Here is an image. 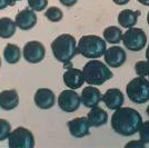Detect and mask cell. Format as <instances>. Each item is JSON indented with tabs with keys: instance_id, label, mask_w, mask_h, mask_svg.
Here are the masks:
<instances>
[{
	"instance_id": "12",
	"label": "cell",
	"mask_w": 149,
	"mask_h": 148,
	"mask_svg": "<svg viewBox=\"0 0 149 148\" xmlns=\"http://www.w3.org/2000/svg\"><path fill=\"white\" fill-rule=\"evenodd\" d=\"M35 104L40 109H50L56 104V96L52 90L48 88H39L35 94Z\"/></svg>"
},
{
	"instance_id": "25",
	"label": "cell",
	"mask_w": 149,
	"mask_h": 148,
	"mask_svg": "<svg viewBox=\"0 0 149 148\" xmlns=\"http://www.w3.org/2000/svg\"><path fill=\"white\" fill-rule=\"evenodd\" d=\"M135 71L139 77H148L149 61H138L135 65Z\"/></svg>"
},
{
	"instance_id": "6",
	"label": "cell",
	"mask_w": 149,
	"mask_h": 148,
	"mask_svg": "<svg viewBox=\"0 0 149 148\" xmlns=\"http://www.w3.org/2000/svg\"><path fill=\"white\" fill-rule=\"evenodd\" d=\"M121 41L124 46L130 51H140L147 45L146 32L140 28H128L126 32L123 34Z\"/></svg>"
},
{
	"instance_id": "23",
	"label": "cell",
	"mask_w": 149,
	"mask_h": 148,
	"mask_svg": "<svg viewBox=\"0 0 149 148\" xmlns=\"http://www.w3.org/2000/svg\"><path fill=\"white\" fill-rule=\"evenodd\" d=\"M45 16L51 22H59L63 18V13L61 11V9H59L57 7H50L45 13Z\"/></svg>"
},
{
	"instance_id": "30",
	"label": "cell",
	"mask_w": 149,
	"mask_h": 148,
	"mask_svg": "<svg viewBox=\"0 0 149 148\" xmlns=\"http://www.w3.org/2000/svg\"><path fill=\"white\" fill-rule=\"evenodd\" d=\"M59 1H60V3L63 5L65 7H72L77 3L78 0H59Z\"/></svg>"
},
{
	"instance_id": "4",
	"label": "cell",
	"mask_w": 149,
	"mask_h": 148,
	"mask_svg": "<svg viewBox=\"0 0 149 148\" xmlns=\"http://www.w3.org/2000/svg\"><path fill=\"white\" fill-rule=\"evenodd\" d=\"M106 40L96 35H87L80 38L77 45L78 54L89 59H97L105 55Z\"/></svg>"
},
{
	"instance_id": "3",
	"label": "cell",
	"mask_w": 149,
	"mask_h": 148,
	"mask_svg": "<svg viewBox=\"0 0 149 148\" xmlns=\"http://www.w3.org/2000/svg\"><path fill=\"white\" fill-rule=\"evenodd\" d=\"M85 81L91 86H100L107 80L111 79L113 74L104 62L93 59L88 61L82 69Z\"/></svg>"
},
{
	"instance_id": "17",
	"label": "cell",
	"mask_w": 149,
	"mask_h": 148,
	"mask_svg": "<svg viewBox=\"0 0 149 148\" xmlns=\"http://www.w3.org/2000/svg\"><path fill=\"white\" fill-rule=\"evenodd\" d=\"M19 105V95L17 90H3L0 93V108L3 110H13Z\"/></svg>"
},
{
	"instance_id": "13",
	"label": "cell",
	"mask_w": 149,
	"mask_h": 148,
	"mask_svg": "<svg viewBox=\"0 0 149 148\" xmlns=\"http://www.w3.org/2000/svg\"><path fill=\"white\" fill-rule=\"evenodd\" d=\"M101 100L104 101L107 108L111 110H116L123 106L125 97L124 94L118 88H110L101 96Z\"/></svg>"
},
{
	"instance_id": "24",
	"label": "cell",
	"mask_w": 149,
	"mask_h": 148,
	"mask_svg": "<svg viewBox=\"0 0 149 148\" xmlns=\"http://www.w3.org/2000/svg\"><path fill=\"white\" fill-rule=\"evenodd\" d=\"M10 133H11V126H10L9 121L0 118V142L8 139Z\"/></svg>"
},
{
	"instance_id": "21",
	"label": "cell",
	"mask_w": 149,
	"mask_h": 148,
	"mask_svg": "<svg viewBox=\"0 0 149 148\" xmlns=\"http://www.w3.org/2000/svg\"><path fill=\"white\" fill-rule=\"evenodd\" d=\"M3 58L8 64L15 65L20 60L21 58V50L17 45L8 43L3 50Z\"/></svg>"
},
{
	"instance_id": "26",
	"label": "cell",
	"mask_w": 149,
	"mask_h": 148,
	"mask_svg": "<svg viewBox=\"0 0 149 148\" xmlns=\"http://www.w3.org/2000/svg\"><path fill=\"white\" fill-rule=\"evenodd\" d=\"M28 5L33 11H42L48 6V0H28Z\"/></svg>"
},
{
	"instance_id": "33",
	"label": "cell",
	"mask_w": 149,
	"mask_h": 148,
	"mask_svg": "<svg viewBox=\"0 0 149 148\" xmlns=\"http://www.w3.org/2000/svg\"><path fill=\"white\" fill-rule=\"evenodd\" d=\"M146 59L149 61V46L147 47V50H146Z\"/></svg>"
},
{
	"instance_id": "20",
	"label": "cell",
	"mask_w": 149,
	"mask_h": 148,
	"mask_svg": "<svg viewBox=\"0 0 149 148\" xmlns=\"http://www.w3.org/2000/svg\"><path fill=\"white\" fill-rule=\"evenodd\" d=\"M16 22L13 21V19L7 18H0V38L3 39H9L15 35L16 32Z\"/></svg>"
},
{
	"instance_id": "31",
	"label": "cell",
	"mask_w": 149,
	"mask_h": 148,
	"mask_svg": "<svg viewBox=\"0 0 149 148\" xmlns=\"http://www.w3.org/2000/svg\"><path fill=\"white\" fill-rule=\"evenodd\" d=\"M116 5H119V6H124V5H127L130 0H112Z\"/></svg>"
},
{
	"instance_id": "16",
	"label": "cell",
	"mask_w": 149,
	"mask_h": 148,
	"mask_svg": "<svg viewBox=\"0 0 149 148\" xmlns=\"http://www.w3.org/2000/svg\"><path fill=\"white\" fill-rule=\"evenodd\" d=\"M81 104H84L85 107L87 108H93L98 106L101 101V93L98 88L93 86H87L82 89V93L80 96Z\"/></svg>"
},
{
	"instance_id": "8",
	"label": "cell",
	"mask_w": 149,
	"mask_h": 148,
	"mask_svg": "<svg viewBox=\"0 0 149 148\" xmlns=\"http://www.w3.org/2000/svg\"><path fill=\"white\" fill-rule=\"evenodd\" d=\"M81 104L80 96L74 89L63 90L58 96V106L65 112H74Z\"/></svg>"
},
{
	"instance_id": "7",
	"label": "cell",
	"mask_w": 149,
	"mask_h": 148,
	"mask_svg": "<svg viewBox=\"0 0 149 148\" xmlns=\"http://www.w3.org/2000/svg\"><path fill=\"white\" fill-rule=\"evenodd\" d=\"M8 145L10 148H33L35 137L29 129L25 127H18L8 137Z\"/></svg>"
},
{
	"instance_id": "11",
	"label": "cell",
	"mask_w": 149,
	"mask_h": 148,
	"mask_svg": "<svg viewBox=\"0 0 149 148\" xmlns=\"http://www.w3.org/2000/svg\"><path fill=\"white\" fill-rule=\"evenodd\" d=\"M105 61L106 64L111 68H119L121 67L126 62L127 59V55L121 47L118 46H113L105 51Z\"/></svg>"
},
{
	"instance_id": "34",
	"label": "cell",
	"mask_w": 149,
	"mask_h": 148,
	"mask_svg": "<svg viewBox=\"0 0 149 148\" xmlns=\"http://www.w3.org/2000/svg\"><path fill=\"white\" fill-rule=\"evenodd\" d=\"M146 112H147V115L149 116V105H148V107H147V109H146Z\"/></svg>"
},
{
	"instance_id": "28",
	"label": "cell",
	"mask_w": 149,
	"mask_h": 148,
	"mask_svg": "<svg viewBox=\"0 0 149 148\" xmlns=\"http://www.w3.org/2000/svg\"><path fill=\"white\" fill-rule=\"evenodd\" d=\"M145 146H146V144L143 142H141L140 139L139 140H131V142H127L125 145L126 148H143Z\"/></svg>"
},
{
	"instance_id": "19",
	"label": "cell",
	"mask_w": 149,
	"mask_h": 148,
	"mask_svg": "<svg viewBox=\"0 0 149 148\" xmlns=\"http://www.w3.org/2000/svg\"><path fill=\"white\" fill-rule=\"evenodd\" d=\"M138 16L139 11H132L130 9H125L123 11H120L118 15V22L123 28H131L137 24L138 21Z\"/></svg>"
},
{
	"instance_id": "27",
	"label": "cell",
	"mask_w": 149,
	"mask_h": 148,
	"mask_svg": "<svg viewBox=\"0 0 149 148\" xmlns=\"http://www.w3.org/2000/svg\"><path fill=\"white\" fill-rule=\"evenodd\" d=\"M138 133H139L140 140L143 142L145 144H148L149 145V120L145 121V123L143 121Z\"/></svg>"
},
{
	"instance_id": "1",
	"label": "cell",
	"mask_w": 149,
	"mask_h": 148,
	"mask_svg": "<svg viewBox=\"0 0 149 148\" xmlns=\"http://www.w3.org/2000/svg\"><path fill=\"white\" fill-rule=\"evenodd\" d=\"M143 124L141 115L134 108L120 107L116 109L111 117V127L117 134L129 137L137 134Z\"/></svg>"
},
{
	"instance_id": "37",
	"label": "cell",
	"mask_w": 149,
	"mask_h": 148,
	"mask_svg": "<svg viewBox=\"0 0 149 148\" xmlns=\"http://www.w3.org/2000/svg\"><path fill=\"white\" fill-rule=\"evenodd\" d=\"M0 66H1V59H0Z\"/></svg>"
},
{
	"instance_id": "36",
	"label": "cell",
	"mask_w": 149,
	"mask_h": 148,
	"mask_svg": "<svg viewBox=\"0 0 149 148\" xmlns=\"http://www.w3.org/2000/svg\"><path fill=\"white\" fill-rule=\"evenodd\" d=\"M13 2H15V3H16V2H17V1H20V0H13Z\"/></svg>"
},
{
	"instance_id": "38",
	"label": "cell",
	"mask_w": 149,
	"mask_h": 148,
	"mask_svg": "<svg viewBox=\"0 0 149 148\" xmlns=\"http://www.w3.org/2000/svg\"><path fill=\"white\" fill-rule=\"evenodd\" d=\"M148 77H149V75H148ZM148 80H149V79H148Z\"/></svg>"
},
{
	"instance_id": "10",
	"label": "cell",
	"mask_w": 149,
	"mask_h": 148,
	"mask_svg": "<svg viewBox=\"0 0 149 148\" xmlns=\"http://www.w3.org/2000/svg\"><path fill=\"white\" fill-rule=\"evenodd\" d=\"M90 127L87 117H77L68 121L69 133L74 138H84L90 135Z\"/></svg>"
},
{
	"instance_id": "14",
	"label": "cell",
	"mask_w": 149,
	"mask_h": 148,
	"mask_svg": "<svg viewBox=\"0 0 149 148\" xmlns=\"http://www.w3.org/2000/svg\"><path fill=\"white\" fill-rule=\"evenodd\" d=\"M15 22L21 30H30L37 24V15L32 9H24L16 16Z\"/></svg>"
},
{
	"instance_id": "15",
	"label": "cell",
	"mask_w": 149,
	"mask_h": 148,
	"mask_svg": "<svg viewBox=\"0 0 149 148\" xmlns=\"http://www.w3.org/2000/svg\"><path fill=\"white\" fill-rule=\"evenodd\" d=\"M63 82L67 87H69L70 89H79L85 81V77L82 74V70L79 69H74V68H68V70L65 71L63 74Z\"/></svg>"
},
{
	"instance_id": "29",
	"label": "cell",
	"mask_w": 149,
	"mask_h": 148,
	"mask_svg": "<svg viewBox=\"0 0 149 148\" xmlns=\"http://www.w3.org/2000/svg\"><path fill=\"white\" fill-rule=\"evenodd\" d=\"M8 6H15V2L13 0H0V10L5 9Z\"/></svg>"
},
{
	"instance_id": "2",
	"label": "cell",
	"mask_w": 149,
	"mask_h": 148,
	"mask_svg": "<svg viewBox=\"0 0 149 148\" xmlns=\"http://www.w3.org/2000/svg\"><path fill=\"white\" fill-rule=\"evenodd\" d=\"M51 50L54 57L58 61L68 64L78 54L77 43L74 36L69 34H62L51 43Z\"/></svg>"
},
{
	"instance_id": "5",
	"label": "cell",
	"mask_w": 149,
	"mask_h": 148,
	"mask_svg": "<svg viewBox=\"0 0 149 148\" xmlns=\"http://www.w3.org/2000/svg\"><path fill=\"white\" fill-rule=\"evenodd\" d=\"M126 93L132 103L146 104L149 100V80L138 76L128 82Z\"/></svg>"
},
{
	"instance_id": "35",
	"label": "cell",
	"mask_w": 149,
	"mask_h": 148,
	"mask_svg": "<svg viewBox=\"0 0 149 148\" xmlns=\"http://www.w3.org/2000/svg\"><path fill=\"white\" fill-rule=\"evenodd\" d=\"M147 22H148V26H149V11H148V15H147Z\"/></svg>"
},
{
	"instance_id": "32",
	"label": "cell",
	"mask_w": 149,
	"mask_h": 148,
	"mask_svg": "<svg viewBox=\"0 0 149 148\" xmlns=\"http://www.w3.org/2000/svg\"><path fill=\"white\" fill-rule=\"evenodd\" d=\"M138 2H140L143 6H149V0H137Z\"/></svg>"
},
{
	"instance_id": "9",
	"label": "cell",
	"mask_w": 149,
	"mask_h": 148,
	"mask_svg": "<svg viewBox=\"0 0 149 148\" xmlns=\"http://www.w3.org/2000/svg\"><path fill=\"white\" fill-rule=\"evenodd\" d=\"M46 55L45 46L39 41H29L24 47V58L30 64H38L42 61Z\"/></svg>"
},
{
	"instance_id": "22",
	"label": "cell",
	"mask_w": 149,
	"mask_h": 148,
	"mask_svg": "<svg viewBox=\"0 0 149 148\" xmlns=\"http://www.w3.org/2000/svg\"><path fill=\"white\" fill-rule=\"evenodd\" d=\"M104 38L109 43H119L123 39V31L117 26H109L104 30Z\"/></svg>"
},
{
	"instance_id": "18",
	"label": "cell",
	"mask_w": 149,
	"mask_h": 148,
	"mask_svg": "<svg viewBox=\"0 0 149 148\" xmlns=\"http://www.w3.org/2000/svg\"><path fill=\"white\" fill-rule=\"evenodd\" d=\"M87 119L91 127H100L104 126L108 121V114L98 106L90 108V111L88 112Z\"/></svg>"
}]
</instances>
